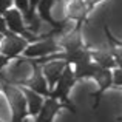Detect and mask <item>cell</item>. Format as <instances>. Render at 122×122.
Listing matches in <instances>:
<instances>
[{
    "mask_svg": "<svg viewBox=\"0 0 122 122\" xmlns=\"http://www.w3.org/2000/svg\"><path fill=\"white\" fill-rule=\"evenodd\" d=\"M22 91L25 93V96H26V102H28V111H30V114H39V111L42 110V107H43V99L40 97L42 94L33 91V90L30 88H25V86H20Z\"/></svg>",
    "mask_w": 122,
    "mask_h": 122,
    "instance_id": "12",
    "label": "cell"
},
{
    "mask_svg": "<svg viewBox=\"0 0 122 122\" xmlns=\"http://www.w3.org/2000/svg\"><path fill=\"white\" fill-rule=\"evenodd\" d=\"M113 85H122V68H116L113 71Z\"/></svg>",
    "mask_w": 122,
    "mask_h": 122,
    "instance_id": "18",
    "label": "cell"
},
{
    "mask_svg": "<svg viewBox=\"0 0 122 122\" xmlns=\"http://www.w3.org/2000/svg\"><path fill=\"white\" fill-rule=\"evenodd\" d=\"M59 50V45L54 42L53 37H48V39L42 40V42H36V43L28 45V48L23 51L26 57H46L54 54Z\"/></svg>",
    "mask_w": 122,
    "mask_h": 122,
    "instance_id": "4",
    "label": "cell"
},
{
    "mask_svg": "<svg viewBox=\"0 0 122 122\" xmlns=\"http://www.w3.org/2000/svg\"><path fill=\"white\" fill-rule=\"evenodd\" d=\"M2 14H5V12H3V11H2V9H0V15H2Z\"/></svg>",
    "mask_w": 122,
    "mask_h": 122,
    "instance_id": "23",
    "label": "cell"
},
{
    "mask_svg": "<svg viewBox=\"0 0 122 122\" xmlns=\"http://www.w3.org/2000/svg\"><path fill=\"white\" fill-rule=\"evenodd\" d=\"M60 45L65 48L66 51H73L82 46V40H81V26L77 25V28L73 31H70L66 36H63V39L60 40Z\"/></svg>",
    "mask_w": 122,
    "mask_h": 122,
    "instance_id": "13",
    "label": "cell"
},
{
    "mask_svg": "<svg viewBox=\"0 0 122 122\" xmlns=\"http://www.w3.org/2000/svg\"><path fill=\"white\" fill-rule=\"evenodd\" d=\"M8 60H9V57H8V56H5V54H2V56H0V71H2L3 66L8 65Z\"/></svg>",
    "mask_w": 122,
    "mask_h": 122,
    "instance_id": "21",
    "label": "cell"
},
{
    "mask_svg": "<svg viewBox=\"0 0 122 122\" xmlns=\"http://www.w3.org/2000/svg\"><path fill=\"white\" fill-rule=\"evenodd\" d=\"M86 2H88V6H93L94 3H97L99 0H86Z\"/></svg>",
    "mask_w": 122,
    "mask_h": 122,
    "instance_id": "22",
    "label": "cell"
},
{
    "mask_svg": "<svg viewBox=\"0 0 122 122\" xmlns=\"http://www.w3.org/2000/svg\"><path fill=\"white\" fill-rule=\"evenodd\" d=\"M66 65H70L66 60H51L50 63H46V65L43 66V76L46 77L48 81V85L51 86V88H54L56 86L57 81L60 79V76H62L63 70L66 68Z\"/></svg>",
    "mask_w": 122,
    "mask_h": 122,
    "instance_id": "7",
    "label": "cell"
},
{
    "mask_svg": "<svg viewBox=\"0 0 122 122\" xmlns=\"http://www.w3.org/2000/svg\"><path fill=\"white\" fill-rule=\"evenodd\" d=\"M6 28H8V25H6L5 17H2V15H0V34H9L8 31H6Z\"/></svg>",
    "mask_w": 122,
    "mask_h": 122,
    "instance_id": "20",
    "label": "cell"
},
{
    "mask_svg": "<svg viewBox=\"0 0 122 122\" xmlns=\"http://www.w3.org/2000/svg\"><path fill=\"white\" fill-rule=\"evenodd\" d=\"M34 70H36V66H34L30 60L20 59L12 66H9V70L6 73L0 71L2 73L0 77L5 79V81L9 82V83H22V85H25V83L30 81L31 76L34 74Z\"/></svg>",
    "mask_w": 122,
    "mask_h": 122,
    "instance_id": "2",
    "label": "cell"
},
{
    "mask_svg": "<svg viewBox=\"0 0 122 122\" xmlns=\"http://www.w3.org/2000/svg\"><path fill=\"white\" fill-rule=\"evenodd\" d=\"M2 79V77H0ZM2 88L5 91L6 97H8L11 108L14 111V116H12V122H23L26 119V116L30 114V111L26 110L28 102H26V96L22 91V88H15L12 86L9 82H6L5 79H2Z\"/></svg>",
    "mask_w": 122,
    "mask_h": 122,
    "instance_id": "1",
    "label": "cell"
},
{
    "mask_svg": "<svg viewBox=\"0 0 122 122\" xmlns=\"http://www.w3.org/2000/svg\"><path fill=\"white\" fill-rule=\"evenodd\" d=\"M93 56L91 53L88 56H85L81 62L76 63V68H74V74L76 79H83V77H93L96 73V70L99 68V65L96 62H91Z\"/></svg>",
    "mask_w": 122,
    "mask_h": 122,
    "instance_id": "9",
    "label": "cell"
},
{
    "mask_svg": "<svg viewBox=\"0 0 122 122\" xmlns=\"http://www.w3.org/2000/svg\"><path fill=\"white\" fill-rule=\"evenodd\" d=\"M28 48V40L26 39H22V37H17L14 33H9L6 34V37L2 42V54L8 56L9 59L15 57L17 54H20L22 51H25Z\"/></svg>",
    "mask_w": 122,
    "mask_h": 122,
    "instance_id": "5",
    "label": "cell"
},
{
    "mask_svg": "<svg viewBox=\"0 0 122 122\" xmlns=\"http://www.w3.org/2000/svg\"><path fill=\"white\" fill-rule=\"evenodd\" d=\"M0 88H2V85H0Z\"/></svg>",
    "mask_w": 122,
    "mask_h": 122,
    "instance_id": "24",
    "label": "cell"
},
{
    "mask_svg": "<svg viewBox=\"0 0 122 122\" xmlns=\"http://www.w3.org/2000/svg\"><path fill=\"white\" fill-rule=\"evenodd\" d=\"M110 51L113 53L114 59H116V63H117V66H119V68H122V46H121V48H114L113 45H111Z\"/></svg>",
    "mask_w": 122,
    "mask_h": 122,
    "instance_id": "16",
    "label": "cell"
},
{
    "mask_svg": "<svg viewBox=\"0 0 122 122\" xmlns=\"http://www.w3.org/2000/svg\"><path fill=\"white\" fill-rule=\"evenodd\" d=\"M26 86H30V90L39 93V94H43V96H51L50 90L46 86V77L40 73L39 70V65H36V70H34V74L31 76V79L25 83Z\"/></svg>",
    "mask_w": 122,
    "mask_h": 122,
    "instance_id": "11",
    "label": "cell"
},
{
    "mask_svg": "<svg viewBox=\"0 0 122 122\" xmlns=\"http://www.w3.org/2000/svg\"><path fill=\"white\" fill-rule=\"evenodd\" d=\"M74 82H76V74H74V71L71 70V66H70V65H66V68L63 70L62 76H60V79L57 81L56 86H54V90H53V93H51V97L60 99L63 104L68 105L70 110H71L73 113H76V107L71 104V102H70V99H68V91L71 90V86L74 85Z\"/></svg>",
    "mask_w": 122,
    "mask_h": 122,
    "instance_id": "3",
    "label": "cell"
},
{
    "mask_svg": "<svg viewBox=\"0 0 122 122\" xmlns=\"http://www.w3.org/2000/svg\"><path fill=\"white\" fill-rule=\"evenodd\" d=\"M14 3H15V6H17V9H22L25 14H26V12L30 11V8H31L30 0H14Z\"/></svg>",
    "mask_w": 122,
    "mask_h": 122,
    "instance_id": "17",
    "label": "cell"
},
{
    "mask_svg": "<svg viewBox=\"0 0 122 122\" xmlns=\"http://www.w3.org/2000/svg\"><path fill=\"white\" fill-rule=\"evenodd\" d=\"M93 59L96 60V63H97L99 66H102V68H114V66H117L116 63V59H114L113 53L111 51H96V53H91Z\"/></svg>",
    "mask_w": 122,
    "mask_h": 122,
    "instance_id": "14",
    "label": "cell"
},
{
    "mask_svg": "<svg viewBox=\"0 0 122 122\" xmlns=\"http://www.w3.org/2000/svg\"><path fill=\"white\" fill-rule=\"evenodd\" d=\"M62 107H66L70 110V107L66 104H63V102L60 104V102H57V99H54V97L50 96V97L43 102V107H42V110L39 111V116H37L36 122H53V117L56 116V113Z\"/></svg>",
    "mask_w": 122,
    "mask_h": 122,
    "instance_id": "8",
    "label": "cell"
},
{
    "mask_svg": "<svg viewBox=\"0 0 122 122\" xmlns=\"http://www.w3.org/2000/svg\"><path fill=\"white\" fill-rule=\"evenodd\" d=\"M12 2H14V0H0V9H2L3 12H6L9 9V6L12 5Z\"/></svg>",
    "mask_w": 122,
    "mask_h": 122,
    "instance_id": "19",
    "label": "cell"
},
{
    "mask_svg": "<svg viewBox=\"0 0 122 122\" xmlns=\"http://www.w3.org/2000/svg\"><path fill=\"white\" fill-rule=\"evenodd\" d=\"M86 14V8L85 5H83L82 0H73L71 3H70L68 6V15L71 19H76V20L81 22L83 17H85Z\"/></svg>",
    "mask_w": 122,
    "mask_h": 122,
    "instance_id": "15",
    "label": "cell"
},
{
    "mask_svg": "<svg viewBox=\"0 0 122 122\" xmlns=\"http://www.w3.org/2000/svg\"><path fill=\"white\" fill-rule=\"evenodd\" d=\"M93 77H94L96 82L99 83V90L91 94L93 97H96V104L93 105V108L96 110L97 105H99V101H101V96L104 94V91L113 85V73H111L108 68H102V66H99V68L96 70V73H94Z\"/></svg>",
    "mask_w": 122,
    "mask_h": 122,
    "instance_id": "6",
    "label": "cell"
},
{
    "mask_svg": "<svg viewBox=\"0 0 122 122\" xmlns=\"http://www.w3.org/2000/svg\"><path fill=\"white\" fill-rule=\"evenodd\" d=\"M3 17L6 20L9 31H12L14 34H22L26 30L23 23V19H22V14H20V9H8L3 14Z\"/></svg>",
    "mask_w": 122,
    "mask_h": 122,
    "instance_id": "10",
    "label": "cell"
}]
</instances>
